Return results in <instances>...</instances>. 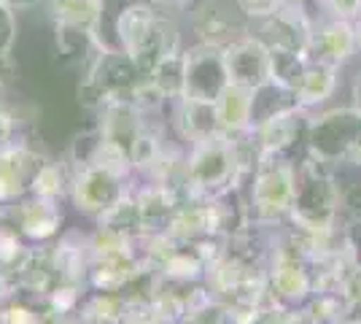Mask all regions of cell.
I'll return each mask as SVG.
<instances>
[{"label": "cell", "mask_w": 361, "mask_h": 324, "mask_svg": "<svg viewBox=\"0 0 361 324\" xmlns=\"http://www.w3.org/2000/svg\"><path fill=\"white\" fill-rule=\"evenodd\" d=\"M130 313L127 297L119 292H87L75 319L81 324H124Z\"/></svg>", "instance_id": "obj_17"}, {"label": "cell", "mask_w": 361, "mask_h": 324, "mask_svg": "<svg viewBox=\"0 0 361 324\" xmlns=\"http://www.w3.org/2000/svg\"><path fill=\"white\" fill-rule=\"evenodd\" d=\"M41 303L32 306L22 294H8L0 300V324H38Z\"/></svg>", "instance_id": "obj_25"}, {"label": "cell", "mask_w": 361, "mask_h": 324, "mask_svg": "<svg viewBox=\"0 0 361 324\" xmlns=\"http://www.w3.org/2000/svg\"><path fill=\"white\" fill-rule=\"evenodd\" d=\"M348 311L350 306L340 292H316L302 306V313L310 324H343Z\"/></svg>", "instance_id": "obj_22"}, {"label": "cell", "mask_w": 361, "mask_h": 324, "mask_svg": "<svg viewBox=\"0 0 361 324\" xmlns=\"http://www.w3.org/2000/svg\"><path fill=\"white\" fill-rule=\"evenodd\" d=\"M167 232L180 241V244H195L202 238L216 235V222H213V211L208 200H186L178 211L173 214Z\"/></svg>", "instance_id": "obj_16"}, {"label": "cell", "mask_w": 361, "mask_h": 324, "mask_svg": "<svg viewBox=\"0 0 361 324\" xmlns=\"http://www.w3.org/2000/svg\"><path fill=\"white\" fill-rule=\"evenodd\" d=\"M19 138V119L11 108L0 100V149Z\"/></svg>", "instance_id": "obj_29"}, {"label": "cell", "mask_w": 361, "mask_h": 324, "mask_svg": "<svg viewBox=\"0 0 361 324\" xmlns=\"http://www.w3.org/2000/svg\"><path fill=\"white\" fill-rule=\"evenodd\" d=\"M229 84L224 65V52L208 44L183 49V97L208 100L216 103V97L224 92Z\"/></svg>", "instance_id": "obj_7"}, {"label": "cell", "mask_w": 361, "mask_h": 324, "mask_svg": "<svg viewBox=\"0 0 361 324\" xmlns=\"http://www.w3.org/2000/svg\"><path fill=\"white\" fill-rule=\"evenodd\" d=\"M151 268L143 263L140 254L133 257H116V260H94L87 278L92 292H119L124 294L135 281L149 273Z\"/></svg>", "instance_id": "obj_12"}, {"label": "cell", "mask_w": 361, "mask_h": 324, "mask_svg": "<svg viewBox=\"0 0 361 324\" xmlns=\"http://www.w3.org/2000/svg\"><path fill=\"white\" fill-rule=\"evenodd\" d=\"M16 32H19L16 11L11 6L0 3V57H11L16 44Z\"/></svg>", "instance_id": "obj_27"}, {"label": "cell", "mask_w": 361, "mask_h": 324, "mask_svg": "<svg viewBox=\"0 0 361 324\" xmlns=\"http://www.w3.org/2000/svg\"><path fill=\"white\" fill-rule=\"evenodd\" d=\"M170 124L176 130V140L183 146H192L197 140L213 138L221 133L219 127V116H216V103L208 100H195V97H178L170 100Z\"/></svg>", "instance_id": "obj_11"}, {"label": "cell", "mask_w": 361, "mask_h": 324, "mask_svg": "<svg viewBox=\"0 0 361 324\" xmlns=\"http://www.w3.org/2000/svg\"><path fill=\"white\" fill-rule=\"evenodd\" d=\"M356 32H359V54H361V19L356 22Z\"/></svg>", "instance_id": "obj_35"}, {"label": "cell", "mask_w": 361, "mask_h": 324, "mask_svg": "<svg viewBox=\"0 0 361 324\" xmlns=\"http://www.w3.org/2000/svg\"><path fill=\"white\" fill-rule=\"evenodd\" d=\"M297 3H307V0H281V6H297Z\"/></svg>", "instance_id": "obj_34"}, {"label": "cell", "mask_w": 361, "mask_h": 324, "mask_svg": "<svg viewBox=\"0 0 361 324\" xmlns=\"http://www.w3.org/2000/svg\"><path fill=\"white\" fill-rule=\"evenodd\" d=\"M51 251H54V265H57V273L60 281H71V284H84L87 287V278L92 270V248H90V235L78 230L60 232L57 241H51Z\"/></svg>", "instance_id": "obj_13"}, {"label": "cell", "mask_w": 361, "mask_h": 324, "mask_svg": "<svg viewBox=\"0 0 361 324\" xmlns=\"http://www.w3.org/2000/svg\"><path fill=\"white\" fill-rule=\"evenodd\" d=\"M337 87H340V68L329 65V62L310 60L305 65L294 92H297V103H300L302 111L310 114L316 108L326 106L337 92Z\"/></svg>", "instance_id": "obj_14"}, {"label": "cell", "mask_w": 361, "mask_h": 324, "mask_svg": "<svg viewBox=\"0 0 361 324\" xmlns=\"http://www.w3.org/2000/svg\"><path fill=\"white\" fill-rule=\"evenodd\" d=\"M54 25H68V28H81V30H97L103 0H44Z\"/></svg>", "instance_id": "obj_19"}, {"label": "cell", "mask_w": 361, "mask_h": 324, "mask_svg": "<svg viewBox=\"0 0 361 324\" xmlns=\"http://www.w3.org/2000/svg\"><path fill=\"white\" fill-rule=\"evenodd\" d=\"M248 176L243 173L235 138L219 133L213 138L186 146V200H211L226 192H235Z\"/></svg>", "instance_id": "obj_1"}, {"label": "cell", "mask_w": 361, "mask_h": 324, "mask_svg": "<svg viewBox=\"0 0 361 324\" xmlns=\"http://www.w3.org/2000/svg\"><path fill=\"white\" fill-rule=\"evenodd\" d=\"M71 176H73V170H71V165L65 160H49L46 157L44 165L32 176L30 195L44 198V200L62 203V198L71 195Z\"/></svg>", "instance_id": "obj_20"}, {"label": "cell", "mask_w": 361, "mask_h": 324, "mask_svg": "<svg viewBox=\"0 0 361 324\" xmlns=\"http://www.w3.org/2000/svg\"><path fill=\"white\" fill-rule=\"evenodd\" d=\"M140 238L133 232L114 227V224H100L90 232V248L94 260H116V257H133L140 254Z\"/></svg>", "instance_id": "obj_18"}, {"label": "cell", "mask_w": 361, "mask_h": 324, "mask_svg": "<svg viewBox=\"0 0 361 324\" xmlns=\"http://www.w3.org/2000/svg\"><path fill=\"white\" fill-rule=\"evenodd\" d=\"M340 294L350 308H361V268L353 265V270L345 276L343 287H340Z\"/></svg>", "instance_id": "obj_30"}, {"label": "cell", "mask_w": 361, "mask_h": 324, "mask_svg": "<svg viewBox=\"0 0 361 324\" xmlns=\"http://www.w3.org/2000/svg\"><path fill=\"white\" fill-rule=\"evenodd\" d=\"M356 54H359L356 22L337 19V16H318L310 32V44H307V60L329 62V65L343 68Z\"/></svg>", "instance_id": "obj_9"}, {"label": "cell", "mask_w": 361, "mask_h": 324, "mask_svg": "<svg viewBox=\"0 0 361 324\" xmlns=\"http://www.w3.org/2000/svg\"><path fill=\"white\" fill-rule=\"evenodd\" d=\"M205 270H208V265L200 260V254H197L189 244H183V246L157 270V276H162L165 281H173V284H200V281L205 278Z\"/></svg>", "instance_id": "obj_21"}, {"label": "cell", "mask_w": 361, "mask_h": 324, "mask_svg": "<svg viewBox=\"0 0 361 324\" xmlns=\"http://www.w3.org/2000/svg\"><path fill=\"white\" fill-rule=\"evenodd\" d=\"M219 127L226 136H240L254 127V90L240 84H226L224 92L216 97Z\"/></svg>", "instance_id": "obj_15"}, {"label": "cell", "mask_w": 361, "mask_h": 324, "mask_svg": "<svg viewBox=\"0 0 361 324\" xmlns=\"http://www.w3.org/2000/svg\"><path fill=\"white\" fill-rule=\"evenodd\" d=\"M46 157L25 138L11 140L0 149V208L30 195V181Z\"/></svg>", "instance_id": "obj_8"}, {"label": "cell", "mask_w": 361, "mask_h": 324, "mask_svg": "<svg viewBox=\"0 0 361 324\" xmlns=\"http://www.w3.org/2000/svg\"><path fill=\"white\" fill-rule=\"evenodd\" d=\"M359 136L361 108H356L353 103L343 108H329V111H318L316 116H307L305 149L310 157H316L318 162L340 168V165H345Z\"/></svg>", "instance_id": "obj_3"}, {"label": "cell", "mask_w": 361, "mask_h": 324, "mask_svg": "<svg viewBox=\"0 0 361 324\" xmlns=\"http://www.w3.org/2000/svg\"><path fill=\"white\" fill-rule=\"evenodd\" d=\"M345 165H353V168H361V136H359V140L353 143V149H350V155H348Z\"/></svg>", "instance_id": "obj_32"}, {"label": "cell", "mask_w": 361, "mask_h": 324, "mask_svg": "<svg viewBox=\"0 0 361 324\" xmlns=\"http://www.w3.org/2000/svg\"><path fill=\"white\" fill-rule=\"evenodd\" d=\"M321 16H337L348 22H359L361 19V0H318Z\"/></svg>", "instance_id": "obj_28"}, {"label": "cell", "mask_w": 361, "mask_h": 324, "mask_svg": "<svg viewBox=\"0 0 361 324\" xmlns=\"http://www.w3.org/2000/svg\"><path fill=\"white\" fill-rule=\"evenodd\" d=\"M0 3L11 6L14 11H27V8H32V6H38V3H44V0H0Z\"/></svg>", "instance_id": "obj_31"}, {"label": "cell", "mask_w": 361, "mask_h": 324, "mask_svg": "<svg viewBox=\"0 0 361 324\" xmlns=\"http://www.w3.org/2000/svg\"><path fill=\"white\" fill-rule=\"evenodd\" d=\"M224 52V65L229 84H240L248 90H256L262 84L270 81V47L251 32L240 35L238 41H232Z\"/></svg>", "instance_id": "obj_10"}, {"label": "cell", "mask_w": 361, "mask_h": 324, "mask_svg": "<svg viewBox=\"0 0 361 324\" xmlns=\"http://www.w3.org/2000/svg\"><path fill=\"white\" fill-rule=\"evenodd\" d=\"M0 222L16 227L27 244L38 246V244H51L60 238L65 216H62V205L57 200L25 195V198L0 208Z\"/></svg>", "instance_id": "obj_6"}, {"label": "cell", "mask_w": 361, "mask_h": 324, "mask_svg": "<svg viewBox=\"0 0 361 324\" xmlns=\"http://www.w3.org/2000/svg\"><path fill=\"white\" fill-rule=\"evenodd\" d=\"M149 78H151V84L165 95L167 103L183 97V49L167 54L165 60L151 71Z\"/></svg>", "instance_id": "obj_23"}, {"label": "cell", "mask_w": 361, "mask_h": 324, "mask_svg": "<svg viewBox=\"0 0 361 324\" xmlns=\"http://www.w3.org/2000/svg\"><path fill=\"white\" fill-rule=\"evenodd\" d=\"M235 6V11L248 22L254 25L259 19H267L270 14H275L281 8V0H229Z\"/></svg>", "instance_id": "obj_26"}, {"label": "cell", "mask_w": 361, "mask_h": 324, "mask_svg": "<svg viewBox=\"0 0 361 324\" xmlns=\"http://www.w3.org/2000/svg\"><path fill=\"white\" fill-rule=\"evenodd\" d=\"M353 106L361 108V73L356 78V84H353Z\"/></svg>", "instance_id": "obj_33"}, {"label": "cell", "mask_w": 361, "mask_h": 324, "mask_svg": "<svg viewBox=\"0 0 361 324\" xmlns=\"http://www.w3.org/2000/svg\"><path fill=\"white\" fill-rule=\"evenodd\" d=\"M297 198V160L267 155L248 179V219L254 227H283Z\"/></svg>", "instance_id": "obj_2"}, {"label": "cell", "mask_w": 361, "mask_h": 324, "mask_svg": "<svg viewBox=\"0 0 361 324\" xmlns=\"http://www.w3.org/2000/svg\"><path fill=\"white\" fill-rule=\"evenodd\" d=\"M135 189V179L133 176H121L116 170L106 168V165H78L73 168L71 176V203L75 211L84 216H92L94 222L103 214H108L114 205H119L124 198H130Z\"/></svg>", "instance_id": "obj_4"}, {"label": "cell", "mask_w": 361, "mask_h": 324, "mask_svg": "<svg viewBox=\"0 0 361 324\" xmlns=\"http://www.w3.org/2000/svg\"><path fill=\"white\" fill-rule=\"evenodd\" d=\"M267 287L270 297L283 303L288 308H302L316 294V278L313 268L294 254V248L286 244V238H278L267 248Z\"/></svg>", "instance_id": "obj_5"}, {"label": "cell", "mask_w": 361, "mask_h": 324, "mask_svg": "<svg viewBox=\"0 0 361 324\" xmlns=\"http://www.w3.org/2000/svg\"><path fill=\"white\" fill-rule=\"evenodd\" d=\"M87 292H90V287H84V284L60 281V284L44 297V306H49L51 311H60L65 316H75V311L81 308Z\"/></svg>", "instance_id": "obj_24"}]
</instances>
